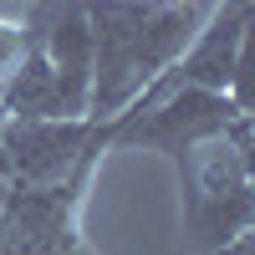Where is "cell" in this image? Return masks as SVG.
Returning <instances> with one entry per match:
<instances>
[{
  "mask_svg": "<svg viewBox=\"0 0 255 255\" xmlns=\"http://www.w3.org/2000/svg\"><path fill=\"white\" fill-rule=\"evenodd\" d=\"M82 255H87V250H82Z\"/></svg>",
  "mask_w": 255,
  "mask_h": 255,
  "instance_id": "obj_10",
  "label": "cell"
},
{
  "mask_svg": "<svg viewBox=\"0 0 255 255\" xmlns=\"http://www.w3.org/2000/svg\"><path fill=\"white\" fill-rule=\"evenodd\" d=\"M184 189V235L194 250H215L225 240L255 230V184L240 163L235 138H204L179 158Z\"/></svg>",
  "mask_w": 255,
  "mask_h": 255,
  "instance_id": "obj_2",
  "label": "cell"
},
{
  "mask_svg": "<svg viewBox=\"0 0 255 255\" xmlns=\"http://www.w3.org/2000/svg\"><path fill=\"white\" fill-rule=\"evenodd\" d=\"M250 15H255L250 0H215V5H209V15L199 20V31L189 36V46L174 56V67H168L163 77H153V82H194V87H215V92H225Z\"/></svg>",
  "mask_w": 255,
  "mask_h": 255,
  "instance_id": "obj_4",
  "label": "cell"
},
{
  "mask_svg": "<svg viewBox=\"0 0 255 255\" xmlns=\"http://www.w3.org/2000/svg\"><path fill=\"white\" fill-rule=\"evenodd\" d=\"M250 5H255V0H250Z\"/></svg>",
  "mask_w": 255,
  "mask_h": 255,
  "instance_id": "obj_9",
  "label": "cell"
},
{
  "mask_svg": "<svg viewBox=\"0 0 255 255\" xmlns=\"http://www.w3.org/2000/svg\"><path fill=\"white\" fill-rule=\"evenodd\" d=\"M108 153V123L97 118H5L0 113V158L10 184H56L82 163Z\"/></svg>",
  "mask_w": 255,
  "mask_h": 255,
  "instance_id": "obj_3",
  "label": "cell"
},
{
  "mask_svg": "<svg viewBox=\"0 0 255 255\" xmlns=\"http://www.w3.org/2000/svg\"><path fill=\"white\" fill-rule=\"evenodd\" d=\"M225 97L255 123V15H250L245 36H240V51H235V67H230V87H225Z\"/></svg>",
  "mask_w": 255,
  "mask_h": 255,
  "instance_id": "obj_5",
  "label": "cell"
},
{
  "mask_svg": "<svg viewBox=\"0 0 255 255\" xmlns=\"http://www.w3.org/2000/svg\"><path fill=\"white\" fill-rule=\"evenodd\" d=\"M209 255H255V230H245V235H235V240H225V245H215Z\"/></svg>",
  "mask_w": 255,
  "mask_h": 255,
  "instance_id": "obj_8",
  "label": "cell"
},
{
  "mask_svg": "<svg viewBox=\"0 0 255 255\" xmlns=\"http://www.w3.org/2000/svg\"><path fill=\"white\" fill-rule=\"evenodd\" d=\"M215 0H87L92 20V97L87 118L108 123L153 77L174 67Z\"/></svg>",
  "mask_w": 255,
  "mask_h": 255,
  "instance_id": "obj_1",
  "label": "cell"
},
{
  "mask_svg": "<svg viewBox=\"0 0 255 255\" xmlns=\"http://www.w3.org/2000/svg\"><path fill=\"white\" fill-rule=\"evenodd\" d=\"M20 56H26V26L0 15V87H5L10 72L20 67Z\"/></svg>",
  "mask_w": 255,
  "mask_h": 255,
  "instance_id": "obj_6",
  "label": "cell"
},
{
  "mask_svg": "<svg viewBox=\"0 0 255 255\" xmlns=\"http://www.w3.org/2000/svg\"><path fill=\"white\" fill-rule=\"evenodd\" d=\"M77 255H82V250H77Z\"/></svg>",
  "mask_w": 255,
  "mask_h": 255,
  "instance_id": "obj_11",
  "label": "cell"
},
{
  "mask_svg": "<svg viewBox=\"0 0 255 255\" xmlns=\"http://www.w3.org/2000/svg\"><path fill=\"white\" fill-rule=\"evenodd\" d=\"M230 138H235L240 163H245V174H250V184H255V123H250V118H240V128H235Z\"/></svg>",
  "mask_w": 255,
  "mask_h": 255,
  "instance_id": "obj_7",
  "label": "cell"
}]
</instances>
